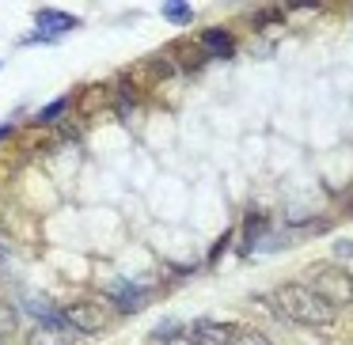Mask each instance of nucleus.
I'll use <instances>...</instances> for the list:
<instances>
[{"instance_id":"1","label":"nucleus","mask_w":353,"mask_h":345,"mask_svg":"<svg viewBox=\"0 0 353 345\" xmlns=\"http://www.w3.org/2000/svg\"><path fill=\"white\" fill-rule=\"evenodd\" d=\"M274 307L289 322H300V326H327V322H334V307L312 284H300V281H289L281 289H274Z\"/></svg>"},{"instance_id":"2","label":"nucleus","mask_w":353,"mask_h":345,"mask_svg":"<svg viewBox=\"0 0 353 345\" xmlns=\"http://www.w3.org/2000/svg\"><path fill=\"white\" fill-rule=\"evenodd\" d=\"M312 289L327 300L330 307H345L353 304V277L338 266H319L312 273Z\"/></svg>"},{"instance_id":"3","label":"nucleus","mask_w":353,"mask_h":345,"mask_svg":"<svg viewBox=\"0 0 353 345\" xmlns=\"http://www.w3.org/2000/svg\"><path fill=\"white\" fill-rule=\"evenodd\" d=\"M65 322H69L72 330H80V334H99V330L107 326V311H103L95 300H80V304H72L69 311H65Z\"/></svg>"},{"instance_id":"4","label":"nucleus","mask_w":353,"mask_h":345,"mask_svg":"<svg viewBox=\"0 0 353 345\" xmlns=\"http://www.w3.org/2000/svg\"><path fill=\"white\" fill-rule=\"evenodd\" d=\"M190 342H198V345H232V342H236V326H228V322L198 319L190 326Z\"/></svg>"},{"instance_id":"5","label":"nucleus","mask_w":353,"mask_h":345,"mask_svg":"<svg viewBox=\"0 0 353 345\" xmlns=\"http://www.w3.org/2000/svg\"><path fill=\"white\" fill-rule=\"evenodd\" d=\"M107 292L114 296V304L122 307L125 315L141 311V307H145V300H148V289H141V284L125 281V277H118V281H110V284H107Z\"/></svg>"},{"instance_id":"6","label":"nucleus","mask_w":353,"mask_h":345,"mask_svg":"<svg viewBox=\"0 0 353 345\" xmlns=\"http://www.w3.org/2000/svg\"><path fill=\"white\" fill-rule=\"evenodd\" d=\"M34 23H39V34L46 42H54L61 31H72V27L80 23L77 16H69V12H54V8H42V12H34Z\"/></svg>"},{"instance_id":"7","label":"nucleus","mask_w":353,"mask_h":345,"mask_svg":"<svg viewBox=\"0 0 353 345\" xmlns=\"http://www.w3.org/2000/svg\"><path fill=\"white\" fill-rule=\"evenodd\" d=\"M27 345H72V326H50V322H39V326L27 330Z\"/></svg>"},{"instance_id":"8","label":"nucleus","mask_w":353,"mask_h":345,"mask_svg":"<svg viewBox=\"0 0 353 345\" xmlns=\"http://www.w3.org/2000/svg\"><path fill=\"white\" fill-rule=\"evenodd\" d=\"M23 307L34 315V319L50 322V326H69V322H65V311H57V307L50 304L46 296H34V292H23Z\"/></svg>"},{"instance_id":"9","label":"nucleus","mask_w":353,"mask_h":345,"mask_svg":"<svg viewBox=\"0 0 353 345\" xmlns=\"http://www.w3.org/2000/svg\"><path fill=\"white\" fill-rule=\"evenodd\" d=\"M201 50H205L209 57H232L236 42H232V34H228V31L213 27V31H205V34H201Z\"/></svg>"},{"instance_id":"10","label":"nucleus","mask_w":353,"mask_h":345,"mask_svg":"<svg viewBox=\"0 0 353 345\" xmlns=\"http://www.w3.org/2000/svg\"><path fill=\"white\" fill-rule=\"evenodd\" d=\"M16 326H19V315H16V307H12V304H4V300H0V337L16 334Z\"/></svg>"},{"instance_id":"11","label":"nucleus","mask_w":353,"mask_h":345,"mask_svg":"<svg viewBox=\"0 0 353 345\" xmlns=\"http://www.w3.org/2000/svg\"><path fill=\"white\" fill-rule=\"evenodd\" d=\"M266 228H270V220H266V216H259V213H254L251 220H247V239H243V251H251V247L259 243V236H262Z\"/></svg>"},{"instance_id":"12","label":"nucleus","mask_w":353,"mask_h":345,"mask_svg":"<svg viewBox=\"0 0 353 345\" xmlns=\"http://www.w3.org/2000/svg\"><path fill=\"white\" fill-rule=\"evenodd\" d=\"M163 16H168L171 23H190L194 12L186 8V4H179V0H171V4H163Z\"/></svg>"},{"instance_id":"13","label":"nucleus","mask_w":353,"mask_h":345,"mask_svg":"<svg viewBox=\"0 0 353 345\" xmlns=\"http://www.w3.org/2000/svg\"><path fill=\"white\" fill-rule=\"evenodd\" d=\"M179 330H183V322H175V319H163L160 326L152 330V337H160V342H171V337H179Z\"/></svg>"},{"instance_id":"14","label":"nucleus","mask_w":353,"mask_h":345,"mask_svg":"<svg viewBox=\"0 0 353 345\" xmlns=\"http://www.w3.org/2000/svg\"><path fill=\"white\" fill-rule=\"evenodd\" d=\"M65 107H69V99H57V103H46V107L39 110V122H54V118L65 114Z\"/></svg>"},{"instance_id":"15","label":"nucleus","mask_w":353,"mask_h":345,"mask_svg":"<svg viewBox=\"0 0 353 345\" xmlns=\"http://www.w3.org/2000/svg\"><path fill=\"white\" fill-rule=\"evenodd\" d=\"M232 345H270V342L259 334V330H247V334H236V342H232Z\"/></svg>"},{"instance_id":"16","label":"nucleus","mask_w":353,"mask_h":345,"mask_svg":"<svg viewBox=\"0 0 353 345\" xmlns=\"http://www.w3.org/2000/svg\"><path fill=\"white\" fill-rule=\"evenodd\" d=\"M334 254H338V258H353V239H338Z\"/></svg>"},{"instance_id":"17","label":"nucleus","mask_w":353,"mask_h":345,"mask_svg":"<svg viewBox=\"0 0 353 345\" xmlns=\"http://www.w3.org/2000/svg\"><path fill=\"white\" fill-rule=\"evenodd\" d=\"M168 345H198V342H190V337H171Z\"/></svg>"},{"instance_id":"18","label":"nucleus","mask_w":353,"mask_h":345,"mask_svg":"<svg viewBox=\"0 0 353 345\" xmlns=\"http://www.w3.org/2000/svg\"><path fill=\"white\" fill-rule=\"evenodd\" d=\"M8 133H12V125H0V140L8 137Z\"/></svg>"},{"instance_id":"19","label":"nucleus","mask_w":353,"mask_h":345,"mask_svg":"<svg viewBox=\"0 0 353 345\" xmlns=\"http://www.w3.org/2000/svg\"><path fill=\"white\" fill-rule=\"evenodd\" d=\"M0 345H4V342H0Z\"/></svg>"}]
</instances>
